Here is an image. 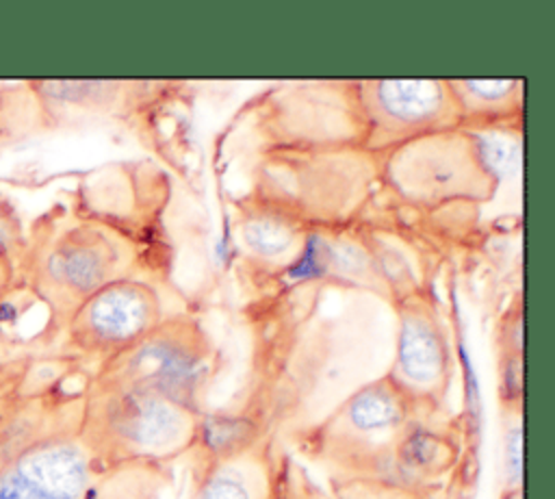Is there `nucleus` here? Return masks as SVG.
<instances>
[{"label":"nucleus","instance_id":"nucleus-1","mask_svg":"<svg viewBox=\"0 0 555 499\" xmlns=\"http://www.w3.org/2000/svg\"><path fill=\"white\" fill-rule=\"evenodd\" d=\"M89 375L59 347L0 343V499H147L158 466H113L82 434Z\"/></svg>","mask_w":555,"mask_h":499},{"label":"nucleus","instance_id":"nucleus-2","mask_svg":"<svg viewBox=\"0 0 555 499\" xmlns=\"http://www.w3.org/2000/svg\"><path fill=\"white\" fill-rule=\"evenodd\" d=\"M139 250L111 221L56 204L24 228L17 284L46 308L35 343L54 345L67 319L111 282L134 278Z\"/></svg>","mask_w":555,"mask_h":499},{"label":"nucleus","instance_id":"nucleus-3","mask_svg":"<svg viewBox=\"0 0 555 499\" xmlns=\"http://www.w3.org/2000/svg\"><path fill=\"white\" fill-rule=\"evenodd\" d=\"M202 417L160 395L87 382L82 434L113 466H158L195 445Z\"/></svg>","mask_w":555,"mask_h":499},{"label":"nucleus","instance_id":"nucleus-4","mask_svg":"<svg viewBox=\"0 0 555 499\" xmlns=\"http://www.w3.org/2000/svg\"><path fill=\"white\" fill-rule=\"evenodd\" d=\"M210 373V341L197 323L163 319L134 345L93 367L89 382L104 388L160 395L204 412Z\"/></svg>","mask_w":555,"mask_h":499},{"label":"nucleus","instance_id":"nucleus-5","mask_svg":"<svg viewBox=\"0 0 555 499\" xmlns=\"http://www.w3.org/2000/svg\"><path fill=\"white\" fill-rule=\"evenodd\" d=\"M156 289L139 278L106 284L82 302L59 334V349L87 367L128 349L163 321Z\"/></svg>","mask_w":555,"mask_h":499},{"label":"nucleus","instance_id":"nucleus-6","mask_svg":"<svg viewBox=\"0 0 555 499\" xmlns=\"http://www.w3.org/2000/svg\"><path fill=\"white\" fill-rule=\"evenodd\" d=\"M364 141L373 150L462 126L449 80H369L358 89Z\"/></svg>","mask_w":555,"mask_h":499},{"label":"nucleus","instance_id":"nucleus-7","mask_svg":"<svg viewBox=\"0 0 555 499\" xmlns=\"http://www.w3.org/2000/svg\"><path fill=\"white\" fill-rule=\"evenodd\" d=\"M388 378L414 401L438 404L451 378V347L431 308L410 302L399 315L395 362Z\"/></svg>","mask_w":555,"mask_h":499},{"label":"nucleus","instance_id":"nucleus-8","mask_svg":"<svg viewBox=\"0 0 555 499\" xmlns=\"http://www.w3.org/2000/svg\"><path fill=\"white\" fill-rule=\"evenodd\" d=\"M416 404L388 378L358 388L330 419V436L358 451L377 447L410 421Z\"/></svg>","mask_w":555,"mask_h":499},{"label":"nucleus","instance_id":"nucleus-9","mask_svg":"<svg viewBox=\"0 0 555 499\" xmlns=\"http://www.w3.org/2000/svg\"><path fill=\"white\" fill-rule=\"evenodd\" d=\"M462 124H501L522 111L520 80H449Z\"/></svg>","mask_w":555,"mask_h":499},{"label":"nucleus","instance_id":"nucleus-10","mask_svg":"<svg viewBox=\"0 0 555 499\" xmlns=\"http://www.w3.org/2000/svg\"><path fill=\"white\" fill-rule=\"evenodd\" d=\"M52 119L28 80L0 82V150L52 128Z\"/></svg>","mask_w":555,"mask_h":499},{"label":"nucleus","instance_id":"nucleus-11","mask_svg":"<svg viewBox=\"0 0 555 499\" xmlns=\"http://www.w3.org/2000/svg\"><path fill=\"white\" fill-rule=\"evenodd\" d=\"M241 241L256 258L273 265L288 263L301 250L299 228L271 210L249 213L241 223Z\"/></svg>","mask_w":555,"mask_h":499},{"label":"nucleus","instance_id":"nucleus-12","mask_svg":"<svg viewBox=\"0 0 555 499\" xmlns=\"http://www.w3.org/2000/svg\"><path fill=\"white\" fill-rule=\"evenodd\" d=\"M24 245V226L11 204L0 191V343L7 338V310L15 312V299L24 293L17 284V260Z\"/></svg>","mask_w":555,"mask_h":499},{"label":"nucleus","instance_id":"nucleus-13","mask_svg":"<svg viewBox=\"0 0 555 499\" xmlns=\"http://www.w3.org/2000/svg\"><path fill=\"white\" fill-rule=\"evenodd\" d=\"M449 462L451 445L431 432L408 430L397 443V466L405 475H436L442 473Z\"/></svg>","mask_w":555,"mask_h":499},{"label":"nucleus","instance_id":"nucleus-14","mask_svg":"<svg viewBox=\"0 0 555 499\" xmlns=\"http://www.w3.org/2000/svg\"><path fill=\"white\" fill-rule=\"evenodd\" d=\"M195 499H258L256 482L238 464V456L230 460L210 462L199 479Z\"/></svg>","mask_w":555,"mask_h":499},{"label":"nucleus","instance_id":"nucleus-15","mask_svg":"<svg viewBox=\"0 0 555 499\" xmlns=\"http://www.w3.org/2000/svg\"><path fill=\"white\" fill-rule=\"evenodd\" d=\"M501 393L507 404H516L522 397V358L520 354H509L501 369Z\"/></svg>","mask_w":555,"mask_h":499},{"label":"nucleus","instance_id":"nucleus-16","mask_svg":"<svg viewBox=\"0 0 555 499\" xmlns=\"http://www.w3.org/2000/svg\"><path fill=\"white\" fill-rule=\"evenodd\" d=\"M522 427H514L507 434V445H505V479L507 486L518 488V484L522 482Z\"/></svg>","mask_w":555,"mask_h":499}]
</instances>
